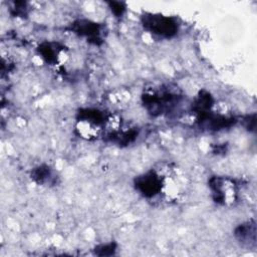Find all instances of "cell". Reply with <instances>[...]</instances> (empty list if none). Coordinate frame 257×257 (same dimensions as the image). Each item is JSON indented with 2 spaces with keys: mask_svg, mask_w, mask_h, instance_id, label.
Listing matches in <instances>:
<instances>
[{
  "mask_svg": "<svg viewBox=\"0 0 257 257\" xmlns=\"http://www.w3.org/2000/svg\"><path fill=\"white\" fill-rule=\"evenodd\" d=\"M74 30L75 33L80 36H84L89 41L93 40L97 43V40H99L100 29L97 23H93L88 20H79L74 24Z\"/></svg>",
  "mask_w": 257,
  "mask_h": 257,
  "instance_id": "4",
  "label": "cell"
},
{
  "mask_svg": "<svg viewBox=\"0 0 257 257\" xmlns=\"http://www.w3.org/2000/svg\"><path fill=\"white\" fill-rule=\"evenodd\" d=\"M162 181L160 177L154 173H147L137 179V189L146 197H154L162 190Z\"/></svg>",
  "mask_w": 257,
  "mask_h": 257,
  "instance_id": "2",
  "label": "cell"
},
{
  "mask_svg": "<svg viewBox=\"0 0 257 257\" xmlns=\"http://www.w3.org/2000/svg\"><path fill=\"white\" fill-rule=\"evenodd\" d=\"M49 176H50L49 168H47V167H45V168L40 167V168L36 169L33 178L36 179L37 182H39V183H44V182L48 181Z\"/></svg>",
  "mask_w": 257,
  "mask_h": 257,
  "instance_id": "6",
  "label": "cell"
},
{
  "mask_svg": "<svg viewBox=\"0 0 257 257\" xmlns=\"http://www.w3.org/2000/svg\"><path fill=\"white\" fill-rule=\"evenodd\" d=\"M143 24L151 33L166 38L174 36L178 30L177 22L173 18L161 14L145 15L143 17Z\"/></svg>",
  "mask_w": 257,
  "mask_h": 257,
  "instance_id": "1",
  "label": "cell"
},
{
  "mask_svg": "<svg viewBox=\"0 0 257 257\" xmlns=\"http://www.w3.org/2000/svg\"><path fill=\"white\" fill-rule=\"evenodd\" d=\"M236 235L238 239L243 243L255 242V224L247 223L245 225H241L236 231Z\"/></svg>",
  "mask_w": 257,
  "mask_h": 257,
  "instance_id": "5",
  "label": "cell"
},
{
  "mask_svg": "<svg viewBox=\"0 0 257 257\" xmlns=\"http://www.w3.org/2000/svg\"><path fill=\"white\" fill-rule=\"evenodd\" d=\"M211 188L213 193L215 194V200L218 202H227L231 198H234V185L229 183L225 179L222 178H214L211 181Z\"/></svg>",
  "mask_w": 257,
  "mask_h": 257,
  "instance_id": "3",
  "label": "cell"
}]
</instances>
